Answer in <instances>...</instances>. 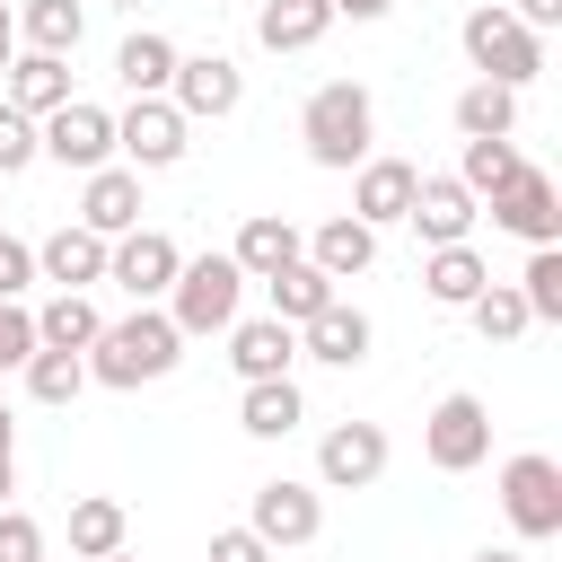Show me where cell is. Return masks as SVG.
I'll use <instances>...</instances> for the list:
<instances>
[{"label": "cell", "mask_w": 562, "mask_h": 562, "mask_svg": "<svg viewBox=\"0 0 562 562\" xmlns=\"http://www.w3.org/2000/svg\"><path fill=\"white\" fill-rule=\"evenodd\" d=\"M176 360H184V334H176L167 307H132V316L97 325V342H88V378H97V386H149V378H167Z\"/></svg>", "instance_id": "obj_1"}, {"label": "cell", "mask_w": 562, "mask_h": 562, "mask_svg": "<svg viewBox=\"0 0 562 562\" xmlns=\"http://www.w3.org/2000/svg\"><path fill=\"white\" fill-rule=\"evenodd\" d=\"M299 140H307L316 167L351 176V167L369 158V140H378V105H369V88H360V79H325V88L299 105Z\"/></svg>", "instance_id": "obj_2"}, {"label": "cell", "mask_w": 562, "mask_h": 562, "mask_svg": "<svg viewBox=\"0 0 562 562\" xmlns=\"http://www.w3.org/2000/svg\"><path fill=\"white\" fill-rule=\"evenodd\" d=\"M237 299H246V272H237L228 255H193V263H176V281H167V316H176L184 342H193V334H228V325H237Z\"/></svg>", "instance_id": "obj_3"}, {"label": "cell", "mask_w": 562, "mask_h": 562, "mask_svg": "<svg viewBox=\"0 0 562 562\" xmlns=\"http://www.w3.org/2000/svg\"><path fill=\"white\" fill-rule=\"evenodd\" d=\"M457 44H465L474 79H501V88H527V79L544 70V35H536V26H518L509 9H465Z\"/></svg>", "instance_id": "obj_4"}, {"label": "cell", "mask_w": 562, "mask_h": 562, "mask_svg": "<svg viewBox=\"0 0 562 562\" xmlns=\"http://www.w3.org/2000/svg\"><path fill=\"white\" fill-rule=\"evenodd\" d=\"M501 509H509V536L518 544H553L562 536V465L544 448H518L501 465Z\"/></svg>", "instance_id": "obj_5"}, {"label": "cell", "mask_w": 562, "mask_h": 562, "mask_svg": "<svg viewBox=\"0 0 562 562\" xmlns=\"http://www.w3.org/2000/svg\"><path fill=\"white\" fill-rule=\"evenodd\" d=\"M422 457H430L439 474H474V465L492 457V413H483V395H439L430 422H422Z\"/></svg>", "instance_id": "obj_6"}, {"label": "cell", "mask_w": 562, "mask_h": 562, "mask_svg": "<svg viewBox=\"0 0 562 562\" xmlns=\"http://www.w3.org/2000/svg\"><path fill=\"white\" fill-rule=\"evenodd\" d=\"M167 105H176L184 123H220V114H237V105H246V70H237L228 53H176Z\"/></svg>", "instance_id": "obj_7"}, {"label": "cell", "mask_w": 562, "mask_h": 562, "mask_svg": "<svg viewBox=\"0 0 562 562\" xmlns=\"http://www.w3.org/2000/svg\"><path fill=\"white\" fill-rule=\"evenodd\" d=\"M176 263H184V255H176V237H167V228H123V237L105 246V281H114L132 307H158V299H167V281H176Z\"/></svg>", "instance_id": "obj_8"}, {"label": "cell", "mask_w": 562, "mask_h": 562, "mask_svg": "<svg viewBox=\"0 0 562 562\" xmlns=\"http://www.w3.org/2000/svg\"><path fill=\"white\" fill-rule=\"evenodd\" d=\"M35 149L53 158V167H105L114 158V114L105 105H88V97H70V105H53L44 123H35Z\"/></svg>", "instance_id": "obj_9"}, {"label": "cell", "mask_w": 562, "mask_h": 562, "mask_svg": "<svg viewBox=\"0 0 562 562\" xmlns=\"http://www.w3.org/2000/svg\"><path fill=\"white\" fill-rule=\"evenodd\" d=\"M114 149H123V167H176L184 149H193V123L167 105V97H132V114H114Z\"/></svg>", "instance_id": "obj_10"}, {"label": "cell", "mask_w": 562, "mask_h": 562, "mask_svg": "<svg viewBox=\"0 0 562 562\" xmlns=\"http://www.w3.org/2000/svg\"><path fill=\"white\" fill-rule=\"evenodd\" d=\"M483 202H492V228H509V237H527V246H553V237H562V193H553L544 167L501 176Z\"/></svg>", "instance_id": "obj_11"}, {"label": "cell", "mask_w": 562, "mask_h": 562, "mask_svg": "<svg viewBox=\"0 0 562 562\" xmlns=\"http://www.w3.org/2000/svg\"><path fill=\"white\" fill-rule=\"evenodd\" d=\"M246 527H255L272 553H290V544H316V536H325V501H316V483H290V474H272V483H255V509H246Z\"/></svg>", "instance_id": "obj_12"}, {"label": "cell", "mask_w": 562, "mask_h": 562, "mask_svg": "<svg viewBox=\"0 0 562 562\" xmlns=\"http://www.w3.org/2000/svg\"><path fill=\"white\" fill-rule=\"evenodd\" d=\"M378 474H386V430L378 422H334L316 439V483L325 492H369Z\"/></svg>", "instance_id": "obj_13"}, {"label": "cell", "mask_w": 562, "mask_h": 562, "mask_svg": "<svg viewBox=\"0 0 562 562\" xmlns=\"http://www.w3.org/2000/svg\"><path fill=\"white\" fill-rule=\"evenodd\" d=\"M413 228H422V246H465V228L483 220V202L457 184V176H413V211H404Z\"/></svg>", "instance_id": "obj_14"}, {"label": "cell", "mask_w": 562, "mask_h": 562, "mask_svg": "<svg viewBox=\"0 0 562 562\" xmlns=\"http://www.w3.org/2000/svg\"><path fill=\"white\" fill-rule=\"evenodd\" d=\"M299 351H307V360H325V369H360V360H369V316L334 290V299L299 325Z\"/></svg>", "instance_id": "obj_15"}, {"label": "cell", "mask_w": 562, "mask_h": 562, "mask_svg": "<svg viewBox=\"0 0 562 562\" xmlns=\"http://www.w3.org/2000/svg\"><path fill=\"white\" fill-rule=\"evenodd\" d=\"M290 360H299V325H281V316H237L228 325V369L255 386V378H290Z\"/></svg>", "instance_id": "obj_16"}, {"label": "cell", "mask_w": 562, "mask_h": 562, "mask_svg": "<svg viewBox=\"0 0 562 562\" xmlns=\"http://www.w3.org/2000/svg\"><path fill=\"white\" fill-rule=\"evenodd\" d=\"M79 228H97V237H123V228H140V167H88V193H79Z\"/></svg>", "instance_id": "obj_17"}, {"label": "cell", "mask_w": 562, "mask_h": 562, "mask_svg": "<svg viewBox=\"0 0 562 562\" xmlns=\"http://www.w3.org/2000/svg\"><path fill=\"white\" fill-rule=\"evenodd\" d=\"M105 246L114 237H97V228H53L44 246H35V281H53V290H88V281H105Z\"/></svg>", "instance_id": "obj_18"}, {"label": "cell", "mask_w": 562, "mask_h": 562, "mask_svg": "<svg viewBox=\"0 0 562 562\" xmlns=\"http://www.w3.org/2000/svg\"><path fill=\"white\" fill-rule=\"evenodd\" d=\"M0 97L18 105V114H53V105H70V61L61 53H9V70H0Z\"/></svg>", "instance_id": "obj_19"}, {"label": "cell", "mask_w": 562, "mask_h": 562, "mask_svg": "<svg viewBox=\"0 0 562 562\" xmlns=\"http://www.w3.org/2000/svg\"><path fill=\"white\" fill-rule=\"evenodd\" d=\"M413 176H422V167H404V158H360L351 220H360V228H395V220L413 211Z\"/></svg>", "instance_id": "obj_20"}, {"label": "cell", "mask_w": 562, "mask_h": 562, "mask_svg": "<svg viewBox=\"0 0 562 562\" xmlns=\"http://www.w3.org/2000/svg\"><path fill=\"white\" fill-rule=\"evenodd\" d=\"M325 26H334V0H263L255 9L263 53H307V44H325Z\"/></svg>", "instance_id": "obj_21"}, {"label": "cell", "mask_w": 562, "mask_h": 562, "mask_svg": "<svg viewBox=\"0 0 562 562\" xmlns=\"http://www.w3.org/2000/svg\"><path fill=\"white\" fill-rule=\"evenodd\" d=\"M299 255H307L316 272H334V281H351V272H369V263H378V228H360V220L342 211V220H325L316 237H299Z\"/></svg>", "instance_id": "obj_22"}, {"label": "cell", "mask_w": 562, "mask_h": 562, "mask_svg": "<svg viewBox=\"0 0 562 562\" xmlns=\"http://www.w3.org/2000/svg\"><path fill=\"white\" fill-rule=\"evenodd\" d=\"M290 255H299V228H290L281 211H255V220L237 228V246H228V263H237L246 281H272V272H281Z\"/></svg>", "instance_id": "obj_23"}, {"label": "cell", "mask_w": 562, "mask_h": 562, "mask_svg": "<svg viewBox=\"0 0 562 562\" xmlns=\"http://www.w3.org/2000/svg\"><path fill=\"white\" fill-rule=\"evenodd\" d=\"M299 422H307V395H299L290 378H255L246 404H237V430H246V439H290Z\"/></svg>", "instance_id": "obj_24"}, {"label": "cell", "mask_w": 562, "mask_h": 562, "mask_svg": "<svg viewBox=\"0 0 562 562\" xmlns=\"http://www.w3.org/2000/svg\"><path fill=\"white\" fill-rule=\"evenodd\" d=\"M114 79H123L132 97H167V79H176V44H167L158 26L123 35V44H114Z\"/></svg>", "instance_id": "obj_25"}, {"label": "cell", "mask_w": 562, "mask_h": 562, "mask_svg": "<svg viewBox=\"0 0 562 562\" xmlns=\"http://www.w3.org/2000/svg\"><path fill=\"white\" fill-rule=\"evenodd\" d=\"M97 325H105V316H97L88 290H53V299L35 307V342H44V351H88Z\"/></svg>", "instance_id": "obj_26"}, {"label": "cell", "mask_w": 562, "mask_h": 562, "mask_svg": "<svg viewBox=\"0 0 562 562\" xmlns=\"http://www.w3.org/2000/svg\"><path fill=\"white\" fill-rule=\"evenodd\" d=\"M79 35H88V9H79V0H26V9H18V44H26V53H61V61H70Z\"/></svg>", "instance_id": "obj_27"}, {"label": "cell", "mask_w": 562, "mask_h": 562, "mask_svg": "<svg viewBox=\"0 0 562 562\" xmlns=\"http://www.w3.org/2000/svg\"><path fill=\"white\" fill-rule=\"evenodd\" d=\"M123 536H132V509H123L114 492H88V501H70V553H79V562L114 553Z\"/></svg>", "instance_id": "obj_28"}, {"label": "cell", "mask_w": 562, "mask_h": 562, "mask_svg": "<svg viewBox=\"0 0 562 562\" xmlns=\"http://www.w3.org/2000/svg\"><path fill=\"white\" fill-rule=\"evenodd\" d=\"M457 132H465V140H509V132H518V88L474 79V88L457 97Z\"/></svg>", "instance_id": "obj_29"}, {"label": "cell", "mask_w": 562, "mask_h": 562, "mask_svg": "<svg viewBox=\"0 0 562 562\" xmlns=\"http://www.w3.org/2000/svg\"><path fill=\"white\" fill-rule=\"evenodd\" d=\"M483 281H492V263H483L474 246H430V263H422V290H430L439 307H465Z\"/></svg>", "instance_id": "obj_30"}, {"label": "cell", "mask_w": 562, "mask_h": 562, "mask_svg": "<svg viewBox=\"0 0 562 562\" xmlns=\"http://www.w3.org/2000/svg\"><path fill=\"white\" fill-rule=\"evenodd\" d=\"M263 290H272V316H281V325H307V316L334 299V272H316L307 255H290V263L263 281Z\"/></svg>", "instance_id": "obj_31"}, {"label": "cell", "mask_w": 562, "mask_h": 562, "mask_svg": "<svg viewBox=\"0 0 562 562\" xmlns=\"http://www.w3.org/2000/svg\"><path fill=\"white\" fill-rule=\"evenodd\" d=\"M465 316H474V334L483 342H518L536 316H527V299H518V281H483L474 299H465Z\"/></svg>", "instance_id": "obj_32"}, {"label": "cell", "mask_w": 562, "mask_h": 562, "mask_svg": "<svg viewBox=\"0 0 562 562\" xmlns=\"http://www.w3.org/2000/svg\"><path fill=\"white\" fill-rule=\"evenodd\" d=\"M18 378H26V395H35V404H79V386H88V360H79V351H44V342H35Z\"/></svg>", "instance_id": "obj_33"}, {"label": "cell", "mask_w": 562, "mask_h": 562, "mask_svg": "<svg viewBox=\"0 0 562 562\" xmlns=\"http://www.w3.org/2000/svg\"><path fill=\"white\" fill-rule=\"evenodd\" d=\"M518 167H527V158H518L509 140H465V149H457V184H465L474 202H483L501 176H518Z\"/></svg>", "instance_id": "obj_34"}, {"label": "cell", "mask_w": 562, "mask_h": 562, "mask_svg": "<svg viewBox=\"0 0 562 562\" xmlns=\"http://www.w3.org/2000/svg\"><path fill=\"white\" fill-rule=\"evenodd\" d=\"M518 299H527V316H536V325H553V316H562V246H536V255H527Z\"/></svg>", "instance_id": "obj_35"}, {"label": "cell", "mask_w": 562, "mask_h": 562, "mask_svg": "<svg viewBox=\"0 0 562 562\" xmlns=\"http://www.w3.org/2000/svg\"><path fill=\"white\" fill-rule=\"evenodd\" d=\"M44 149H35V114H18L9 97H0V176H26Z\"/></svg>", "instance_id": "obj_36"}, {"label": "cell", "mask_w": 562, "mask_h": 562, "mask_svg": "<svg viewBox=\"0 0 562 562\" xmlns=\"http://www.w3.org/2000/svg\"><path fill=\"white\" fill-rule=\"evenodd\" d=\"M26 351H35V307L0 299V378H9V369H26Z\"/></svg>", "instance_id": "obj_37"}, {"label": "cell", "mask_w": 562, "mask_h": 562, "mask_svg": "<svg viewBox=\"0 0 562 562\" xmlns=\"http://www.w3.org/2000/svg\"><path fill=\"white\" fill-rule=\"evenodd\" d=\"M0 562H44V527H35L18 501L0 509Z\"/></svg>", "instance_id": "obj_38"}, {"label": "cell", "mask_w": 562, "mask_h": 562, "mask_svg": "<svg viewBox=\"0 0 562 562\" xmlns=\"http://www.w3.org/2000/svg\"><path fill=\"white\" fill-rule=\"evenodd\" d=\"M26 281H35V246L0 237V299H26Z\"/></svg>", "instance_id": "obj_39"}, {"label": "cell", "mask_w": 562, "mask_h": 562, "mask_svg": "<svg viewBox=\"0 0 562 562\" xmlns=\"http://www.w3.org/2000/svg\"><path fill=\"white\" fill-rule=\"evenodd\" d=\"M211 562H272V544H263L255 527H220V536H211Z\"/></svg>", "instance_id": "obj_40"}, {"label": "cell", "mask_w": 562, "mask_h": 562, "mask_svg": "<svg viewBox=\"0 0 562 562\" xmlns=\"http://www.w3.org/2000/svg\"><path fill=\"white\" fill-rule=\"evenodd\" d=\"M509 18H518V26H536V35H544V26H562V0H509Z\"/></svg>", "instance_id": "obj_41"}, {"label": "cell", "mask_w": 562, "mask_h": 562, "mask_svg": "<svg viewBox=\"0 0 562 562\" xmlns=\"http://www.w3.org/2000/svg\"><path fill=\"white\" fill-rule=\"evenodd\" d=\"M386 9H395V0H334V18H360V26H369V18H386Z\"/></svg>", "instance_id": "obj_42"}, {"label": "cell", "mask_w": 562, "mask_h": 562, "mask_svg": "<svg viewBox=\"0 0 562 562\" xmlns=\"http://www.w3.org/2000/svg\"><path fill=\"white\" fill-rule=\"evenodd\" d=\"M9 53H18V9L0 0V70H9Z\"/></svg>", "instance_id": "obj_43"}, {"label": "cell", "mask_w": 562, "mask_h": 562, "mask_svg": "<svg viewBox=\"0 0 562 562\" xmlns=\"http://www.w3.org/2000/svg\"><path fill=\"white\" fill-rule=\"evenodd\" d=\"M9 492H18V457H0V509H9Z\"/></svg>", "instance_id": "obj_44"}, {"label": "cell", "mask_w": 562, "mask_h": 562, "mask_svg": "<svg viewBox=\"0 0 562 562\" xmlns=\"http://www.w3.org/2000/svg\"><path fill=\"white\" fill-rule=\"evenodd\" d=\"M9 448H18V413L0 404V457H9Z\"/></svg>", "instance_id": "obj_45"}, {"label": "cell", "mask_w": 562, "mask_h": 562, "mask_svg": "<svg viewBox=\"0 0 562 562\" xmlns=\"http://www.w3.org/2000/svg\"><path fill=\"white\" fill-rule=\"evenodd\" d=\"M474 562H527V553H492V544H483V553H474Z\"/></svg>", "instance_id": "obj_46"}, {"label": "cell", "mask_w": 562, "mask_h": 562, "mask_svg": "<svg viewBox=\"0 0 562 562\" xmlns=\"http://www.w3.org/2000/svg\"><path fill=\"white\" fill-rule=\"evenodd\" d=\"M97 562H132V544H114V553H97Z\"/></svg>", "instance_id": "obj_47"}, {"label": "cell", "mask_w": 562, "mask_h": 562, "mask_svg": "<svg viewBox=\"0 0 562 562\" xmlns=\"http://www.w3.org/2000/svg\"><path fill=\"white\" fill-rule=\"evenodd\" d=\"M114 9H140V0H114Z\"/></svg>", "instance_id": "obj_48"}]
</instances>
